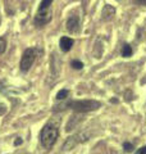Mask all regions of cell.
I'll return each mask as SVG.
<instances>
[{"label": "cell", "mask_w": 146, "mask_h": 154, "mask_svg": "<svg viewBox=\"0 0 146 154\" xmlns=\"http://www.w3.org/2000/svg\"><path fill=\"white\" fill-rule=\"evenodd\" d=\"M131 55H132V48H131V45H128V44H124L123 48H122V57L128 58Z\"/></svg>", "instance_id": "cell-9"}, {"label": "cell", "mask_w": 146, "mask_h": 154, "mask_svg": "<svg viewBox=\"0 0 146 154\" xmlns=\"http://www.w3.org/2000/svg\"><path fill=\"white\" fill-rule=\"evenodd\" d=\"M19 144H22V139H18V140L14 143V145H19Z\"/></svg>", "instance_id": "cell-16"}, {"label": "cell", "mask_w": 146, "mask_h": 154, "mask_svg": "<svg viewBox=\"0 0 146 154\" xmlns=\"http://www.w3.org/2000/svg\"><path fill=\"white\" fill-rule=\"evenodd\" d=\"M5 48H7V42L3 37H0V54H3L5 51Z\"/></svg>", "instance_id": "cell-14"}, {"label": "cell", "mask_w": 146, "mask_h": 154, "mask_svg": "<svg viewBox=\"0 0 146 154\" xmlns=\"http://www.w3.org/2000/svg\"><path fill=\"white\" fill-rule=\"evenodd\" d=\"M101 107L100 102H96V100H73V102H68L64 104H59L55 105L54 110H63L65 108H71L76 112L80 113H85V112H92V110H96Z\"/></svg>", "instance_id": "cell-1"}, {"label": "cell", "mask_w": 146, "mask_h": 154, "mask_svg": "<svg viewBox=\"0 0 146 154\" xmlns=\"http://www.w3.org/2000/svg\"><path fill=\"white\" fill-rule=\"evenodd\" d=\"M73 42H75V41H73L71 37H67V36L62 37L60 41H59V46H60L62 51H64V53L69 51L72 49V46H73Z\"/></svg>", "instance_id": "cell-7"}, {"label": "cell", "mask_w": 146, "mask_h": 154, "mask_svg": "<svg viewBox=\"0 0 146 154\" xmlns=\"http://www.w3.org/2000/svg\"><path fill=\"white\" fill-rule=\"evenodd\" d=\"M68 95H69V91H68L67 89H63V90H60L59 93L56 94V99L58 100H64Z\"/></svg>", "instance_id": "cell-11"}, {"label": "cell", "mask_w": 146, "mask_h": 154, "mask_svg": "<svg viewBox=\"0 0 146 154\" xmlns=\"http://www.w3.org/2000/svg\"><path fill=\"white\" fill-rule=\"evenodd\" d=\"M114 13H115V9L111 7V5H106L104 9H103V19H110L111 16H114Z\"/></svg>", "instance_id": "cell-8"}, {"label": "cell", "mask_w": 146, "mask_h": 154, "mask_svg": "<svg viewBox=\"0 0 146 154\" xmlns=\"http://www.w3.org/2000/svg\"><path fill=\"white\" fill-rule=\"evenodd\" d=\"M67 30L69 32H76L77 30H78V26H80V18L78 16H76V14H72V16H69V18L67 19Z\"/></svg>", "instance_id": "cell-6"}, {"label": "cell", "mask_w": 146, "mask_h": 154, "mask_svg": "<svg viewBox=\"0 0 146 154\" xmlns=\"http://www.w3.org/2000/svg\"><path fill=\"white\" fill-rule=\"evenodd\" d=\"M51 19V12L50 9H44V11H37V14L35 17V25L37 26H44L50 22Z\"/></svg>", "instance_id": "cell-5"}, {"label": "cell", "mask_w": 146, "mask_h": 154, "mask_svg": "<svg viewBox=\"0 0 146 154\" xmlns=\"http://www.w3.org/2000/svg\"><path fill=\"white\" fill-rule=\"evenodd\" d=\"M123 149H124V152H127V153H132L135 150V146L131 143H124L123 144Z\"/></svg>", "instance_id": "cell-13"}, {"label": "cell", "mask_w": 146, "mask_h": 154, "mask_svg": "<svg viewBox=\"0 0 146 154\" xmlns=\"http://www.w3.org/2000/svg\"><path fill=\"white\" fill-rule=\"evenodd\" d=\"M35 59H36V50L35 49L28 48V49L24 50L23 55L21 58V71L27 72L31 68V66L33 64Z\"/></svg>", "instance_id": "cell-3"}, {"label": "cell", "mask_w": 146, "mask_h": 154, "mask_svg": "<svg viewBox=\"0 0 146 154\" xmlns=\"http://www.w3.org/2000/svg\"><path fill=\"white\" fill-rule=\"evenodd\" d=\"M86 140H89V135L86 134H77V135H73L71 136L69 139H67V141L63 144V150H72L73 148L76 145H78V144L84 143Z\"/></svg>", "instance_id": "cell-4"}, {"label": "cell", "mask_w": 146, "mask_h": 154, "mask_svg": "<svg viewBox=\"0 0 146 154\" xmlns=\"http://www.w3.org/2000/svg\"><path fill=\"white\" fill-rule=\"evenodd\" d=\"M71 66H72L75 69H78V71L84 68V63H82V62H80V60H76V59L71 62Z\"/></svg>", "instance_id": "cell-12"}, {"label": "cell", "mask_w": 146, "mask_h": 154, "mask_svg": "<svg viewBox=\"0 0 146 154\" xmlns=\"http://www.w3.org/2000/svg\"><path fill=\"white\" fill-rule=\"evenodd\" d=\"M135 154H146V146H142V148H140L137 152H136Z\"/></svg>", "instance_id": "cell-15"}, {"label": "cell", "mask_w": 146, "mask_h": 154, "mask_svg": "<svg viewBox=\"0 0 146 154\" xmlns=\"http://www.w3.org/2000/svg\"><path fill=\"white\" fill-rule=\"evenodd\" d=\"M53 0H41L40 7H38V11H44V9H50Z\"/></svg>", "instance_id": "cell-10"}, {"label": "cell", "mask_w": 146, "mask_h": 154, "mask_svg": "<svg viewBox=\"0 0 146 154\" xmlns=\"http://www.w3.org/2000/svg\"><path fill=\"white\" fill-rule=\"evenodd\" d=\"M58 136H59V128H58V126L53 125L51 122H49L41 130V134H40L41 145L46 149L51 148L55 144Z\"/></svg>", "instance_id": "cell-2"}]
</instances>
